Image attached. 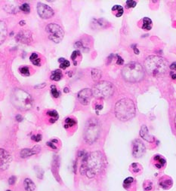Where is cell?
Returning a JSON list of instances; mask_svg holds the SVG:
<instances>
[{
    "label": "cell",
    "mask_w": 176,
    "mask_h": 191,
    "mask_svg": "<svg viewBox=\"0 0 176 191\" xmlns=\"http://www.w3.org/2000/svg\"><path fill=\"white\" fill-rule=\"evenodd\" d=\"M1 169L5 170L9 166L11 162V156L4 149H1Z\"/></svg>",
    "instance_id": "7c38bea8"
},
{
    "label": "cell",
    "mask_w": 176,
    "mask_h": 191,
    "mask_svg": "<svg viewBox=\"0 0 176 191\" xmlns=\"http://www.w3.org/2000/svg\"><path fill=\"white\" fill-rule=\"evenodd\" d=\"M92 96H93V94H92V90L91 89L85 88V89H83V90H80L78 93L77 98H78L79 102L82 105H87L89 104Z\"/></svg>",
    "instance_id": "30bf717a"
},
{
    "label": "cell",
    "mask_w": 176,
    "mask_h": 191,
    "mask_svg": "<svg viewBox=\"0 0 176 191\" xmlns=\"http://www.w3.org/2000/svg\"><path fill=\"white\" fill-rule=\"evenodd\" d=\"M153 159L157 162L156 164H155V166L158 169L162 168L166 164V160L163 157H162L161 156H160V155H156Z\"/></svg>",
    "instance_id": "d6986e66"
},
{
    "label": "cell",
    "mask_w": 176,
    "mask_h": 191,
    "mask_svg": "<svg viewBox=\"0 0 176 191\" xmlns=\"http://www.w3.org/2000/svg\"><path fill=\"white\" fill-rule=\"evenodd\" d=\"M59 62H60V69H66L67 68H68L69 66H70V62L68 61V60H67V59H63V58H60L58 60Z\"/></svg>",
    "instance_id": "484cf974"
},
{
    "label": "cell",
    "mask_w": 176,
    "mask_h": 191,
    "mask_svg": "<svg viewBox=\"0 0 176 191\" xmlns=\"http://www.w3.org/2000/svg\"><path fill=\"white\" fill-rule=\"evenodd\" d=\"M131 167H132V172L134 173H138L141 170V166L138 163H133L131 165Z\"/></svg>",
    "instance_id": "4dcf8cb0"
},
{
    "label": "cell",
    "mask_w": 176,
    "mask_h": 191,
    "mask_svg": "<svg viewBox=\"0 0 176 191\" xmlns=\"http://www.w3.org/2000/svg\"><path fill=\"white\" fill-rule=\"evenodd\" d=\"M102 76V72L101 70L98 69H93L92 70V80L94 81H98L101 79Z\"/></svg>",
    "instance_id": "ffe728a7"
},
{
    "label": "cell",
    "mask_w": 176,
    "mask_h": 191,
    "mask_svg": "<svg viewBox=\"0 0 176 191\" xmlns=\"http://www.w3.org/2000/svg\"><path fill=\"white\" fill-rule=\"evenodd\" d=\"M16 119L17 120V121H21V120H23L22 117L20 115H17L16 116Z\"/></svg>",
    "instance_id": "60d3db41"
},
{
    "label": "cell",
    "mask_w": 176,
    "mask_h": 191,
    "mask_svg": "<svg viewBox=\"0 0 176 191\" xmlns=\"http://www.w3.org/2000/svg\"><path fill=\"white\" fill-rule=\"evenodd\" d=\"M47 115H49V116L51 117L50 120H49L50 123H55V122L58 120V112H57L56 111H55V110L49 111L47 112Z\"/></svg>",
    "instance_id": "cb8c5ba5"
},
{
    "label": "cell",
    "mask_w": 176,
    "mask_h": 191,
    "mask_svg": "<svg viewBox=\"0 0 176 191\" xmlns=\"http://www.w3.org/2000/svg\"><path fill=\"white\" fill-rule=\"evenodd\" d=\"M112 11L116 17H119L123 14V8L120 5H116L112 8Z\"/></svg>",
    "instance_id": "7402d4cb"
},
{
    "label": "cell",
    "mask_w": 176,
    "mask_h": 191,
    "mask_svg": "<svg viewBox=\"0 0 176 191\" xmlns=\"http://www.w3.org/2000/svg\"><path fill=\"white\" fill-rule=\"evenodd\" d=\"M7 191H10V190H7Z\"/></svg>",
    "instance_id": "bcb514c9"
},
{
    "label": "cell",
    "mask_w": 176,
    "mask_h": 191,
    "mask_svg": "<svg viewBox=\"0 0 176 191\" xmlns=\"http://www.w3.org/2000/svg\"><path fill=\"white\" fill-rule=\"evenodd\" d=\"M7 36V26L4 21L0 22V41L1 43L3 42V41L5 39Z\"/></svg>",
    "instance_id": "2e32d148"
},
{
    "label": "cell",
    "mask_w": 176,
    "mask_h": 191,
    "mask_svg": "<svg viewBox=\"0 0 176 191\" xmlns=\"http://www.w3.org/2000/svg\"><path fill=\"white\" fill-rule=\"evenodd\" d=\"M168 62L159 56H149L144 61L147 72L154 77L163 75L168 69Z\"/></svg>",
    "instance_id": "7a4b0ae2"
},
{
    "label": "cell",
    "mask_w": 176,
    "mask_h": 191,
    "mask_svg": "<svg viewBox=\"0 0 176 191\" xmlns=\"http://www.w3.org/2000/svg\"><path fill=\"white\" fill-rule=\"evenodd\" d=\"M64 92H66V93L69 92V90H68V88H64Z\"/></svg>",
    "instance_id": "ee69618b"
},
{
    "label": "cell",
    "mask_w": 176,
    "mask_h": 191,
    "mask_svg": "<svg viewBox=\"0 0 176 191\" xmlns=\"http://www.w3.org/2000/svg\"><path fill=\"white\" fill-rule=\"evenodd\" d=\"M20 73H21L23 75H25V76L30 75V69H29V68L27 67V66L21 67V68L20 69Z\"/></svg>",
    "instance_id": "f1b7e54d"
},
{
    "label": "cell",
    "mask_w": 176,
    "mask_h": 191,
    "mask_svg": "<svg viewBox=\"0 0 176 191\" xmlns=\"http://www.w3.org/2000/svg\"><path fill=\"white\" fill-rule=\"evenodd\" d=\"M115 114L119 120L127 121L135 115V106L133 101L125 98L118 101L115 105Z\"/></svg>",
    "instance_id": "3957f363"
},
{
    "label": "cell",
    "mask_w": 176,
    "mask_h": 191,
    "mask_svg": "<svg viewBox=\"0 0 176 191\" xmlns=\"http://www.w3.org/2000/svg\"><path fill=\"white\" fill-rule=\"evenodd\" d=\"M32 139L34 140L36 142H40L42 140V136L40 134H38L36 136H32Z\"/></svg>",
    "instance_id": "e575fe53"
},
{
    "label": "cell",
    "mask_w": 176,
    "mask_h": 191,
    "mask_svg": "<svg viewBox=\"0 0 176 191\" xmlns=\"http://www.w3.org/2000/svg\"><path fill=\"white\" fill-rule=\"evenodd\" d=\"M79 55H80V53H79V50H74L73 52V53L71 55V59L74 61V62H75V59L77 57V56H79Z\"/></svg>",
    "instance_id": "836d02e7"
},
{
    "label": "cell",
    "mask_w": 176,
    "mask_h": 191,
    "mask_svg": "<svg viewBox=\"0 0 176 191\" xmlns=\"http://www.w3.org/2000/svg\"><path fill=\"white\" fill-rule=\"evenodd\" d=\"M160 185L161 186V187H163L164 189H169L172 185V181L170 178H164L160 180Z\"/></svg>",
    "instance_id": "ac0fdd59"
},
{
    "label": "cell",
    "mask_w": 176,
    "mask_h": 191,
    "mask_svg": "<svg viewBox=\"0 0 176 191\" xmlns=\"http://www.w3.org/2000/svg\"><path fill=\"white\" fill-rule=\"evenodd\" d=\"M117 63L118 65H122L123 64V59L119 55H117Z\"/></svg>",
    "instance_id": "74e56055"
},
{
    "label": "cell",
    "mask_w": 176,
    "mask_h": 191,
    "mask_svg": "<svg viewBox=\"0 0 176 191\" xmlns=\"http://www.w3.org/2000/svg\"><path fill=\"white\" fill-rule=\"evenodd\" d=\"M45 86H46V84L44 83V84H43L42 85H39V86H36V87H35V88H36V89H38V88H43V87H44Z\"/></svg>",
    "instance_id": "b9f144b4"
},
{
    "label": "cell",
    "mask_w": 176,
    "mask_h": 191,
    "mask_svg": "<svg viewBox=\"0 0 176 191\" xmlns=\"http://www.w3.org/2000/svg\"><path fill=\"white\" fill-rule=\"evenodd\" d=\"M76 124V122L75 120H73V118H70V117H68L65 120V123H64V127L66 129L67 128H70V127H72L73 126H75Z\"/></svg>",
    "instance_id": "d4e9b609"
},
{
    "label": "cell",
    "mask_w": 176,
    "mask_h": 191,
    "mask_svg": "<svg viewBox=\"0 0 176 191\" xmlns=\"http://www.w3.org/2000/svg\"><path fill=\"white\" fill-rule=\"evenodd\" d=\"M92 90L95 97L99 99H107L113 95L114 87L111 82L103 81L95 84Z\"/></svg>",
    "instance_id": "8992f818"
},
{
    "label": "cell",
    "mask_w": 176,
    "mask_h": 191,
    "mask_svg": "<svg viewBox=\"0 0 176 191\" xmlns=\"http://www.w3.org/2000/svg\"><path fill=\"white\" fill-rule=\"evenodd\" d=\"M37 59H39V57H38L37 53H32V55H31V56H30V61H31L32 62H33V61L36 60Z\"/></svg>",
    "instance_id": "d590c367"
},
{
    "label": "cell",
    "mask_w": 176,
    "mask_h": 191,
    "mask_svg": "<svg viewBox=\"0 0 176 191\" xmlns=\"http://www.w3.org/2000/svg\"><path fill=\"white\" fill-rule=\"evenodd\" d=\"M175 128H176V116H175Z\"/></svg>",
    "instance_id": "f6af8a7d"
},
{
    "label": "cell",
    "mask_w": 176,
    "mask_h": 191,
    "mask_svg": "<svg viewBox=\"0 0 176 191\" xmlns=\"http://www.w3.org/2000/svg\"><path fill=\"white\" fill-rule=\"evenodd\" d=\"M15 181H16V178H15L14 176L11 177V178H9V180H8V183H9V184H11V185L14 184Z\"/></svg>",
    "instance_id": "8d00e7d4"
},
{
    "label": "cell",
    "mask_w": 176,
    "mask_h": 191,
    "mask_svg": "<svg viewBox=\"0 0 176 191\" xmlns=\"http://www.w3.org/2000/svg\"><path fill=\"white\" fill-rule=\"evenodd\" d=\"M41 150V147L39 145H36L35 147H33L32 149H23L21 150V151L20 152V155L22 158H27L28 156H30L34 154H37Z\"/></svg>",
    "instance_id": "5bb4252c"
},
{
    "label": "cell",
    "mask_w": 176,
    "mask_h": 191,
    "mask_svg": "<svg viewBox=\"0 0 176 191\" xmlns=\"http://www.w3.org/2000/svg\"><path fill=\"white\" fill-rule=\"evenodd\" d=\"M171 75H172V78L173 79H176V74L172 72V73H171Z\"/></svg>",
    "instance_id": "7bdbcfd3"
},
{
    "label": "cell",
    "mask_w": 176,
    "mask_h": 191,
    "mask_svg": "<svg viewBox=\"0 0 176 191\" xmlns=\"http://www.w3.org/2000/svg\"><path fill=\"white\" fill-rule=\"evenodd\" d=\"M50 78H51L52 80L55 81H58L59 80H60L61 78H62V72H61V71L59 70V69L53 71Z\"/></svg>",
    "instance_id": "603a6c76"
},
{
    "label": "cell",
    "mask_w": 176,
    "mask_h": 191,
    "mask_svg": "<svg viewBox=\"0 0 176 191\" xmlns=\"http://www.w3.org/2000/svg\"><path fill=\"white\" fill-rule=\"evenodd\" d=\"M20 9L21 11H23L24 12H25V13H29L30 11V5L28 4H27V3H24V4L21 5L20 7Z\"/></svg>",
    "instance_id": "f546056e"
},
{
    "label": "cell",
    "mask_w": 176,
    "mask_h": 191,
    "mask_svg": "<svg viewBox=\"0 0 176 191\" xmlns=\"http://www.w3.org/2000/svg\"><path fill=\"white\" fill-rule=\"evenodd\" d=\"M122 75L128 82H138L144 77V71L140 63L131 62L124 66L122 70Z\"/></svg>",
    "instance_id": "5b68a950"
},
{
    "label": "cell",
    "mask_w": 176,
    "mask_h": 191,
    "mask_svg": "<svg viewBox=\"0 0 176 191\" xmlns=\"http://www.w3.org/2000/svg\"><path fill=\"white\" fill-rule=\"evenodd\" d=\"M37 12L39 17L42 19H49L54 15L53 9L49 5L41 2L37 4Z\"/></svg>",
    "instance_id": "9c48e42d"
},
{
    "label": "cell",
    "mask_w": 176,
    "mask_h": 191,
    "mask_svg": "<svg viewBox=\"0 0 176 191\" xmlns=\"http://www.w3.org/2000/svg\"><path fill=\"white\" fill-rule=\"evenodd\" d=\"M47 144H48L49 147H51L52 149H55H55H57V147H56V146L54 144V143H53V142H48V143H47Z\"/></svg>",
    "instance_id": "f35d334b"
},
{
    "label": "cell",
    "mask_w": 176,
    "mask_h": 191,
    "mask_svg": "<svg viewBox=\"0 0 176 191\" xmlns=\"http://www.w3.org/2000/svg\"><path fill=\"white\" fill-rule=\"evenodd\" d=\"M13 105L21 111H27L33 106V99L30 94L22 89H15L11 96Z\"/></svg>",
    "instance_id": "277c9868"
},
{
    "label": "cell",
    "mask_w": 176,
    "mask_h": 191,
    "mask_svg": "<svg viewBox=\"0 0 176 191\" xmlns=\"http://www.w3.org/2000/svg\"><path fill=\"white\" fill-rule=\"evenodd\" d=\"M169 67H170V69H171L172 70H175V71H176V62L172 63L171 66H170Z\"/></svg>",
    "instance_id": "ab89813d"
},
{
    "label": "cell",
    "mask_w": 176,
    "mask_h": 191,
    "mask_svg": "<svg viewBox=\"0 0 176 191\" xmlns=\"http://www.w3.org/2000/svg\"><path fill=\"white\" fill-rule=\"evenodd\" d=\"M104 166L105 158L103 153L100 151H94L89 155L84 156L80 172L82 175L86 174L89 178H93L103 170Z\"/></svg>",
    "instance_id": "6da1fadb"
},
{
    "label": "cell",
    "mask_w": 176,
    "mask_h": 191,
    "mask_svg": "<svg viewBox=\"0 0 176 191\" xmlns=\"http://www.w3.org/2000/svg\"><path fill=\"white\" fill-rule=\"evenodd\" d=\"M46 30L49 34V39L55 43H59L62 41L64 36V32L59 25L53 23H49L46 26Z\"/></svg>",
    "instance_id": "ba28073f"
},
{
    "label": "cell",
    "mask_w": 176,
    "mask_h": 191,
    "mask_svg": "<svg viewBox=\"0 0 176 191\" xmlns=\"http://www.w3.org/2000/svg\"><path fill=\"white\" fill-rule=\"evenodd\" d=\"M134 182V178H131V177H128L126 179H125L124 181V183H123V185H124V187L125 188H128L129 187H131V184Z\"/></svg>",
    "instance_id": "4316f807"
},
{
    "label": "cell",
    "mask_w": 176,
    "mask_h": 191,
    "mask_svg": "<svg viewBox=\"0 0 176 191\" xmlns=\"http://www.w3.org/2000/svg\"><path fill=\"white\" fill-rule=\"evenodd\" d=\"M137 2L135 1H133V0H128V1H126V7L127 8H134L135 7Z\"/></svg>",
    "instance_id": "d6a6232c"
},
{
    "label": "cell",
    "mask_w": 176,
    "mask_h": 191,
    "mask_svg": "<svg viewBox=\"0 0 176 191\" xmlns=\"http://www.w3.org/2000/svg\"><path fill=\"white\" fill-rule=\"evenodd\" d=\"M144 190L145 191H150L153 188V184L150 181H147L146 183H144Z\"/></svg>",
    "instance_id": "1f68e13d"
},
{
    "label": "cell",
    "mask_w": 176,
    "mask_h": 191,
    "mask_svg": "<svg viewBox=\"0 0 176 191\" xmlns=\"http://www.w3.org/2000/svg\"><path fill=\"white\" fill-rule=\"evenodd\" d=\"M24 188L27 191H33L36 189V185L33 181L30 178H26L24 181Z\"/></svg>",
    "instance_id": "e0dca14e"
},
{
    "label": "cell",
    "mask_w": 176,
    "mask_h": 191,
    "mask_svg": "<svg viewBox=\"0 0 176 191\" xmlns=\"http://www.w3.org/2000/svg\"><path fill=\"white\" fill-rule=\"evenodd\" d=\"M101 132L100 125L96 119H92L88 121L84 133L85 140L90 144H93L98 138Z\"/></svg>",
    "instance_id": "52a82bcc"
},
{
    "label": "cell",
    "mask_w": 176,
    "mask_h": 191,
    "mask_svg": "<svg viewBox=\"0 0 176 191\" xmlns=\"http://www.w3.org/2000/svg\"><path fill=\"white\" fill-rule=\"evenodd\" d=\"M51 93L55 98H58L60 96V92L56 89V87L55 85L51 86Z\"/></svg>",
    "instance_id": "83f0119b"
},
{
    "label": "cell",
    "mask_w": 176,
    "mask_h": 191,
    "mask_svg": "<svg viewBox=\"0 0 176 191\" xmlns=\"http://www.w3.org/2000/svg\"><path fill=\"white\" fill-rule=\"evenodd\" d=\"M153 26V23L152 20L148 18V17H144L143 19V25H142V28L145 30H150L151 29Z\"/></svg>",
    "instance_id": "44dd1931"
},
{
    "label": "cell",
    "mask_w": 176,
    "mask_h": 191,
    "mask_svg": "<svg viewBox=\"0 0 176 191\" xmlns=\"http://www.w3.org/2000/svg\"><path fill=\"white\" fill-rule=\"evenodd\" d=\"M140 136H141V138H143L144 140H146L148 142H154L153 136L150 135L148 129L145 125H143L141 126V131H140Z\"/></svg>",
    "instance_id": "9a60e30c"
},
{
    "label": "cell",
    "mask_w": 176,
    "mask_h": 191,
    "mask_svg": "<svg viewBox=\"0 0 176 191\" xmlns=\"http://www.w3.org/2000/svg\"><path fill=\"white\" fill-rule=\"evenodd\" d=\"M16 40L21 43L24 44H29L33 41L32 38V33L28 30H23L20 31L16 36Z\"/></svg>",
    "instance_id": "4fadbf2b"
},
{
    "label": "cell",
    "mask_w": 176,
    "mask_h": 191,
    "mask_svg": "<svg viewBox=\"0 0 176 191\" xmlns=\"http://www.w3.org/2000/svg\"><path fill=\"white\" fill-rule=\"evenodd\" d=\"M145 146L139 139H135L132 144V154L135 158H139L145 153Z\"/></svg>",
    "instance_id": "8fae6325"
}]
</instances>
